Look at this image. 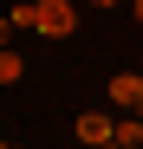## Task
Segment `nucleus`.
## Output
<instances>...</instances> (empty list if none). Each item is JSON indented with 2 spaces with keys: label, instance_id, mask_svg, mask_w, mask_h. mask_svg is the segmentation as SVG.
I'll return each instance as SVG.
<instances>
[{
  "label": "nucleus",
  "instance_id": "1",
  "mask_svg": "<svg viewBox=\"0 0 143 149\" xmlns=\"http://www.w3.org/2000/svg\"><path fill=\"white\" fill-rule=\"evenodd\" d=\"M33 26L52 33V39H72L78 33V7L72 0H33Z\"/></svg>",
  "mask_w": 143,
  "mask_h": 149
},
{
  "label": "nucleus",
  "instance_id": "2",
  "mask_svg": "<svg viewBox=\"0 0 143 149\" xmlns=\"http://www.w3.org/2000/svg\"><path fill=\"white\" fill-rule=\"evenodd\" d=\"M111 97H117V110H137L143 117V71H117V78H111Z\"/></svg>",
  "mask_w": 143,
  "mask_h": 149
},
{
  "label": "nucleus",
  "instance_id": "3",
  "mask_svg": "<svg viewBox=\"0 0 143 149\" xmlns=\"http://www.w3.org/2000/svg\"><path fill=\"white\" fill-rule=\"evenodd\" d=\"M78 143H91V149H104V143H117V123H111L104 110H85V117H78Z\"/></svg>",
  "mask_w": 143,
  "mask_h": 149
},
{
  "label": "nucleus",
  "instance_id": "4",
  "mask_svg": "<svg viewBox=\"0 0 143 149\" xmlns=\"http://www.w3.org/2000/svg\"><path fill=\"white\" fill-rule=\"evenodd\" d=\"M20 78H26V58L7 45V52H0V84H20Z\"/></svg>",
  "mask_w": 143,
  "mask_h": 149
},
{
  "label": "nucleus",
  "instance_id": "5",
  "mask_svg": "<svg viewBox=\"0 0 143 149\" xmlns=\"http://www.w3.org/2000/svg\"><path fill=\"white\" fill-rule=\"evenodd\" d=\"M117 143L137 149V143H143V117H124V123H117Z\"/></svg>",
  "mask_w": 143,
  "mask_h": 149
},
{
  "label": "nucleus",
  "instance_id": "6",
  "mask_svg": "<svg viewBox=\"0 0 143 149\" xmlns=\"http://www.w3.org/2000/svg\"><path fill=\"white\" fill-rule=\"evenodd\" d=\"M91 7H117V0H91Z\"/></svg>",
  "mask_w": 143,
  "mask_h": 149
},
{
  "label": "nucleus",
  "instance_id": "7",
  "mask_svg": "<svg viewBox=\"0 0 143 149\" xmlns=\"http://www.w3.org/2000/svg\"><path fill=\"white\" fill-rule=\"evenodd\" d=\"M0 149H20V143H0Z\"/></svg>",
  "mask_w": 143,
  "mask_h": 149
},
{
  "label": "nucleus",
  "instance_id": "8",
  "mask_svg": "<svg viewBox=\"0 0 143 149\" xmlns=\"http://www.w3.org/2000/svg\"><path fill=\"white\" fill-rule=\"evenodd\" d=\"M104 149H124V143H104Z\"/></svg>",
  "mask_w": 143,
  "mask_h": 149
},
{
  "label": "nucleus",
  "instance_id": "9",
  "mask_svg": "<svg viewBox=\"0 0 143 149\" xmlns=\"http://www.w3.org/2000/svg\"><path fill=\"white\" fill-rule=\"evenodd\" d=\"M137 19H143V0H137Z\"/></svg>",
  "mask_w": 143,
  "mask_h": 149
}]
</instances>
